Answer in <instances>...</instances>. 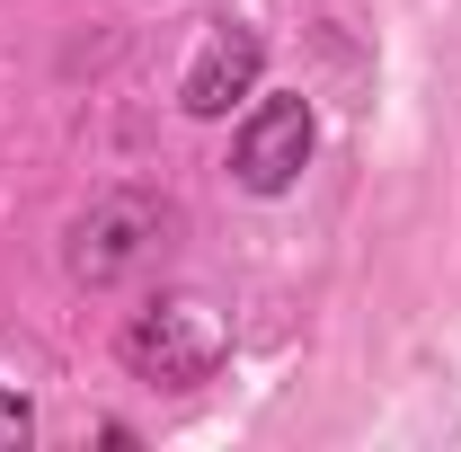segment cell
I'll use <instances>...</instances> for the list:
<instances>
[{
	"label": "cell",
	"instance_id": "cell-4",
	"mask_svg": "<svg viewBox=\"0 0 461 452\" xmlns=\"http://www.w3.org/2000/svg\"><path fill=\"white\" fill-rule=\"evenodd\" d=\"M258 80H267V36H258V27H240V18H213V27L195 36L186 71H177V115L222 124L230 107H249V98H258Z\"/></svg>",
	"mask_w": 461,
	"mask_h": 452
},
{
	"label": "cell",
	"instance_id": "cell-3",
	"mask_svg": "<svg viewBox=\"0 0 461 452\" xmlns=\"http://www.w3.org/2000/svg\"><path fill=\"white\" fill-rule=\"evenodd\" d=\"M311 151H320V115L311 98H249V115L230 124V186L240 195H293L302 169H311Z\"/></svg>",
	"mask_w": 461,
	"mask_h": 452
},
{
	"label": "cell",
	"instance_id": "cell-1",
	"mask_svg": "<svg viewBox=\"0 0 461 452\" xmlns=\"http://www.w3.org/2000/svg\"><path fill=\"white\" fill-rule=\"evenodd\" d=\"M115 364L151 391H195L230 364V320L204 293H151L124 329H115Z\"/></svg>",
	"mask_w": 461,
	"mask_h": 452
},
{
	"label": "cell",
	"instance_id": "cell-5",
	"mask_svg": "<svg viewBox=\"0 0 461 452\" xmlns=\"http://www.w3.org/2000/svg\"><path fill=\"white\" fill-rule=\"evenodd\" d=\"M27 444H36V408H27V391L0 382V452H27Z\"/></svg>",
	"mask_w": 461,
	"mask_h": 452
},
{
	"label": "cell",
	"instance_id": "cell-2",
	"mask_svg": "<svg viewBox=\"0 0 461 452\" xmlns=\"http://www.w3.org/2000/svg\"><path fill=\"white\" fill-rule=\"evenodd\" d=\"M169 204L160 195H142V186H107V195H89L71 222H62V276L80 284V293H115L124 276H142L160 249H169Z\"/></svg>",
	"mask_w": 461,
	"mask_h": 452
}]
</instances>
